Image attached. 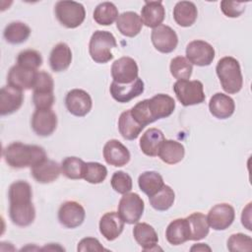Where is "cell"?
<instances>
[{
    "mask_svg": "<svg viewBox=\"0 0 252 252\" xmlns=\"http://www.w3.org/2000/svg\"><path fill=\"white\" fill-rule=\"evenodd\" d=\"M209 109L211 114L216 118L226 119L234 113L235 103L229 95L217 93L209 101Z\"/></svg>",
    "mask_w": 252,
    "mask_h": 252,
    "instance_id": "cell-23",
    "label": "cell"
},
{
    "mask_svg": "<svg viewBox=\"0 0 252 252\" xmlns=\"http://www.w3.org/2000/svg\"><path fill=\"white\" fill-rule=\"evenodd\" d=\"M9 216L18 226H29L35 219V209L32 203V186L25 180L13 182L9 188Z\"/></svg>",
    "mask_w": 252,
    "mask_h": 252,
    "instance_id": "cell-1",
    "label": "cell"
},
{
    "mask_svg": "<svg viewBox=\"0 0 252 252\" xmlns=\"http://www.w3.org/2000/svg\"><path fill=\"white\" fill-rule=\"evenodd\" d=\"M86 218L84 207L76 201L64 202L58 211L59 222L67 228H76L80 226Z\"/></svg>",
    "mask_w": 252,
    "mask_h": 252,
    "instance_id": "cell-11",
    "label": "cell"
},
{
    "mask_svg": "<svg viewBox=\"0 0 252 252\" xmlns=\"http://www.w3.org/2000/svg\"><path fill=\"white\" fill-rule=\"evenodd\" d=\"M77 250L80 252H88V251H108L105 249L100 242L94 237H85L79 243Z\"/></svg>",
    "mask_w": 252,
    "mask_h": 252,
    "instance_id": "cell-47",
    "label": "cell"
},
{
    "mask_svg": "<svg viewBox=\"0 0 252 252\" xmlns=\"http://www.w3.org/2000/svg\"><path fill=\"white\" fill-rule=\"evenodd\" d=\"M186 219L190 227V240L198 241L209 234L210 225L207 220V216L200 212H196L188 216Z\"/></svg>",
    "mask_w": 252,
    "mask_h": 252,
    "instance_id": "cell-32",
    "label": "cell"
},
{
    "mask_svg": "<svg viewBox=\"0 0 252 252\" xmlns=\"http://www.w3.org/2000/svg\"><path fill=\"white\" fill-rule=\"evenodd\" d=\"M148 108L153 121L166 118L175 109V100L168 94H158L148 99Z\"/></svg>",
    "mask_w": 252,
    "mask_h": 252,
    "instance_id": "cell-17",
    "label": "cell"
},
{
    "mask_svg": "<svg viewBox=\"0 0 252 252\" xmlns=\"http://www.w3.org/2000/svg\"><path fill=\"white\" fill-rule=\"evenodd\" d=\"M54 82L50 74L44 71L37 72L35 83L33 86V92L36 93H53Z\"/></svg>",
    "mask_w": 252,
    "mask_h": 252,
    "instance_id": "cell-44",
    "label": "cell"
},
{
    "mask_svg": "<svg viewBox=\"0 0 252 252\" xmlns=\"http://www.w3.org/2000/svg\"><path fill=\"white\" fill-rule=\"evenodd\" d=\"M222 90L230 94L238 93L243 86V77L239 62L231 57L225 56L219 60L216 67Z\"/></svg>",
    "mask_w": 252,
    "mask_h": 252,
    "instance_id": "cell-3",
    "label": "cell"
},
{
    "mask_svg": "<svg viewBox=\"0 0 252 252\" xmlns=\"http://www.w3.org/2000/svg\"><path fill=\"white\" fill-rule=\"evenodd\" d=\"M241 222L248 230H251V203H249L242 211Z\"/></svg>",
    "mask_w": 252,
    "mask_h": 252,
    "instance_id": "cell-48",
    "label": "cell"
},
{
    "mask_svg": "<svg viewBox=\"0 0 252 252\" xmlns=\"http://www.w3.org/2000/svg\"><path fill=\"white\" fill-rule=\"evenodd\" d=\"M86 162L77 157H67L61 161V173L69 179L84 178Z\"/></svg>",
    "mask_w": 252,
    "mask_h": 252,
    "instance_id": "cell-37",
    "label": "cell"
},
{
    "mask_svg": "<svg viewBox=\"0 0 252 252\" xmlns=\"http://www.w3.org/2000/svg\"><path fill=\"white\" fill-rule=\"evenodd\" d=\"M144 209V201L137 193L123 194L118 204V214L128 224L137 223L143 216Z\"/></svg>",
    "mask_w": 252,
    "mask_h": 252,
    "instance_id": "cell-7",
    "label": "cell"
},
{
    "mask_svg": "<svg viewBox=\"0 0 252 252\" xmlns=\"http://www.w3.org/2000/svg\"><path fill=\"white\" fill-rule=\"evenodd\" d=\"M170 73L171 75L178 80H188L193 71L192 64L184 56H176L170 61Z\"/></svg>",
    "mask_w": 252,
    "mask_h": 252,
    "instance_id": "cell-38",
    "label": "cell"
},
{
    "mask_svg": "<svg viewBox=\"0 0 252 252\" xmlns=\"http://www.w3.org/2000/svg\"><path fill=\"white\" fill-rule=\"evenodd\" d=\"M145 127L139 124L132 116L130 109L123 111L118 119V130L125 140H135Z\"/></svg>",
    "mask_w": 252,
    "mask_h": 252,
    "instance_id": "cell-31",
    "label": "cell"
},
{
    "mask_svg": "<svg viewBox=\"0 0 252 252\" xmlns=\"http://www.w3.org/2000/svg\"><path fill=\"white\" fill-rule=\"evenodd\" d=\"M191 251H211V247L208 246L207 244L205 243H198V244H195L193 245L191 248H190Z\"/></svg>",
    "mask_w": 252,
    "mask_h": 252,
    "instance_id": "cell-49",
    "label": "cell"
},
{
    "mask_svg": "<svg viewBox=\"0 0 252 252\" xmlns=\"http://www.w3.org/2000/svg\"><path fill=\"white\" fill-rule=\"evenodd\" d=\"M164 139V135L159 129L150 128L140 139V149L146 156L157 157Z\"/></svg>",
    "mask_w": 252,
    "mask_h": 252,
    "instance_id": "cell-29",
    "label": "cell"
},
{
    "mask_svg": "<svg viewBox=\"0 0 252 252\" xmlns=\"http://www.w3.org/2000/svg\"><path fill=\"white\" fill-rule=\"evenodd\" d=\"M17 64L24 68L36 71L42 65V57L34 49H26L18 54Z\"/></svg>",
    "mask_w": 252,
    "mask_h": 252,
    "instance_id": "cell-40",
    "label": "cell"
},
{
    "mask_svg": "<svg viewBox=\"0 0 252 252\" xmlns=\"http://www.w3.org/2000/svg\"><path fill=\"white\" fill-rule=\"evenodd\" d=\"M23 91L10 85L3 87L0 91V114L2 116L12 114L19 110L24 101Z\"/></svg>",
    "mask_w": 252,
    "mask_h": 252,
    "instance_id": "cell-19",
    "label": "cell"
},
{
    "mask_svg": "<svg viewBox=\"0 0 252 252\" xmlns=\"http://www.w3.org/2000/svg\"><path fill=\"white\" fill-rule=\"evenodd\" d=\"M3 158L12 168H32L46 158V153L40 146L14 142L4 148Z\"/></svg>",
    "mask_w": 252,
    "mask_h": 252,
    "instance_id": "cell-2",
    "label": "cell"
},
{
    "mask_svg": "<svg viewBox=\"0 0 252 252\" xmlns=\"http://www.w3.org/2000/svg\"><path fill=\"white\" fill-rule=\"evenodd\" d=\"M107 176V168L95 161H90L86 162L85 167V173H84V179L92 184H98L105 180Z\"/></svg>",
    "mask_w": 252,
    "mask_h": 252,
    "instance_id": "cell-39",
    "label": "cell"
},
{
    "mask_svg": "<svg viewBox=\"0 0 252 252\" xmlns=\"http://www.w3.org/2000/svg\"><path fill=\"white\" fill-rule=\"evenodd\" d=\"M72 61V51L65 42L57 43L49 55V65L52 71L62 72L69 68Z\"/></svg>",
    "mask_w": 252,
    "mask_h": 252,
    "instance_id": "cell-27",
    "label": "cell"
},
{
    "mask_svg": "<svg viewBox=\"0 0 252 252\" xmlns=\"http://www.w3.org/2000/svg\"><path fill=\"white\" fill-rule=\"evenodd\" d=\"M130 111L133 118L144 127L154 122L148 108V99L139 101L130 109Z\"/></svg>",
    "mask_w": 252,
    "mask_h": 252,
    "instance_id": "cell-43",
    "label": "cell"
},
{
    "mask_svg": "<svg viewBox=\"0 0 252 252\" xmlns=\"http://www.w3.org/2000/svg\"><path fill=\"white\" fill-rule=\"evenodd\" d=\"M140 189L149 197L159 191L164 185L162 176L157 171H145L138 178Z\"/></svg>",
    "mask_w": 252,
    "mask_h": 252,
    "instance_id": "cell-34",
    "label": "cell"
},
{
    "mask_svg": "<svg viewBox=\"0 0 252 252\" xmlns=\"http://www.w3.org/2000/svg\"><path fill=\"white\" fill-rule=\"evenodd\" d=\"M110 184L112 189L119 194H126L130 192L133 186L131 176L122 170H118L113 173Z\"/></svg>",
    "mask_w": 252,
    "mask_h": 252,
    "instance_id": "cell-42",
    "label": "cell"
},
{
    "mask_svg": "<svg viewBox=\"0 0 252 252\" xmlns=\"http://www.w3.org/2000/svg\"><path fill=\"white\" fill-rule=\"evenodd\" d=\"M55 100L53 93H36L32 94V101L36 109H50Z\"/></svg>",
    "mask_w": 252,
    "mask_h": 252,
    "instance_id": "cell-46",
    "label": "cell"
},
{
    "mask_svg": "<svg viewBox=\"0 0 252 252\" xmlns=\"http://www.w3.org/2000/svg\"><path fill=\"white\" fill-rule=\"evenodd\" d=\"M165 17V10L161 1H146L141 10V21L148 28L161 25Z\"/></svg>",
    "mask_w": 252,
    "mask_h": 252,
    "instance_id": "cell-24",
    "label": "cell"
},
{
    "mask_svg": "<svg viewBox=\"0 0 252 252\" xmlns=\"http://www.w3.org/2000/svg\"><path fill=\"white\" fill-rule=\"evenodd\" d=\"M118 9L112 2H102L94 11L93 17L96 24L100 26L112 25L118 18Z\"/></svg>",
    "mask_w": 252,
    "mask_h": 252,
    "instance_id": "cell-35",
    "label": "cell"
},
{
    "mask_svg": "<svg viewBox=\"0 0 252 252\" xmlns=\"http://www.w3.org/2000/svg\"><path fill=\"white\" fill-rule=\"evenodd\" d=\"M185 155L184 146L175 140H166L162 142L158 151L159 158L167 164L180 162Z\"/></svg>",
    "mask_w": 252,
    "mask_h": 252,
    "instance_id": "cell-30",
    "label": "cell"
},
{
    "mask_svg": "<svg viewBox=\"0 0 252 252\" xmlns=\"http://www.w3.org/2000/svg\"><path fill=\"white\" fill-rule=\"evenodd\" d=\"M133 235L144 251L158 249V237L155 228L146 222H137L133 228Z\"/></svg>",
    "mask_w": 252,
    "mask_h": 252,
    "instance_id": "cell-22",
    "label": "cell"
},
{
    "mask_svg": "<svg viewBox=\"0 0 252 252\" xmlns=\"http://www.w3.org/2000/svg\"><path fill=\"white\" fill-rule=\"evenodd\" d=\"M61 173V165L55 160L45 158L36 165L31 168V174L33 179L42 184H47L55 181Z\"/></svg>",
    "mask_w": 252,
    "mask_h": 252,
    "instance_id": "cell-20",
    "label": "cell"
},
{
    "mask_svg": "<svg viewBox=\"0 0 252 252\" xmlns=\"http://www.w3.org/2000/svg\"><path fill=\"white\" fill-rule=\"evenodd\" d=\"M186 58L191 64L197 66H209L215 58V49L207 41L196 39L186 46Z\"/></svg>",
    "mask_w": 252,
    "mask_h": 252,
    "instance_id": "cell-8",
    "label": "cell"
},
{
    "mask_svg": "<svg viewBox=\"0 0 252 252\" xmlns=\"http://www.w3.org/2000/svg\"><path fill=\"white\" fill-rule=\"evenodd\" d=\"M116 27L121 34L128 37H134L140 33L143 23L136 12L128 11L118 16L116 20Z\"/></svg>",
    "mask_w": 252,
    "mask_h": 252,
    "instance_id": "cell-26",
    "label": "cell"
},
{
    "mask_svg": "<svg viewBox=\"0 0 252 252\" xmlns=\"http://www.w3.org/2000/svg\"><path fill=\"white\" fill-rule=\"evenodd\" d=\"M65 104L71 114L78 117H83L91 111L93 101L91 95L86 91L81 89H73L67 93Z\"/></svg>",
    "mask_w": 252,
    "mask_h": 252,
    "instance_id": "cell-12",
    "label": "cell"
},
{
    "mask_svg": "<svg viewBox=\"0 0 252 252\" xmlns=\"http://www.w3.org/2000/svg\"><path fill=\"white\" fill-rule=\"evenodd\" d=\"M175 193L168 185H163L162 188L153 196L149 197L151 206L157 211H167L174 203Z\"/></svg>",
    "mask_w": 252,
    "mask_h": 252,
    "instance_id": "cell-36",
    "label": "cell"
},
{
    "mask_svg": "<svg viewBox=\"0 0 252 252\" xmlns=\"http://www.w3.org/2000/svg\"><path fill=\"white\" fill-rule=\"evenodd\" d=\"M235 219V211L233 207L227 203L215 205L208 213L207 220L215 230H224L228 228Z\"/></svg>",
    "mask_w": 252,
    "mask_h": 252,
    "instance_id": "cell-10",
    "label": "cell"
},
{
    "mask_svg": "<svg viewBox=\"0 0 252 252\" xmlns=\"http://www.w3.org/2000/svg\"><path fill=\"white\" fill-rule=\"evenodd\" d=\"M227 249L230 252H244L252 250V238L244 233H234L227 239Z\"/></svg>",
    "mask_w": 252,
    "mask_h": 252,
    "instance_id": "cell-41",
    "label": "cell"
},
{
    "mask_svg": "<svg viewBox=\"0 0 252 252\" xmlns=\"http://www.w3.org/2000/svg\"><path fill=\"white\" fill-rule=\"evenodd\" d=\"M124 220L118 213L108 212L105 213L99 220V231L102 236L108 240H115L123 231Z\"/></svg>",
    "mask_w": 252,
    "mask_h": 252,
    "instance_id": "cell-21",
    "label": "cell"
},
{
    "mask_svg": "<svg viewBox=\"0 0 252 252\" xmlns=\"http://www.w3.org/2000/svg\"><path fill=\"white\" fill-rule=\"evenodd\" d=\"M245 5L244 2L223 0L220 2V10L228 18H237L244 13Z\"/></svg>",
    "mask_w": 252,
    "mask_h": 252,
    "instance_id": "cell-45",
    "label": "cell"
},
{
    "mask_svg": "<svg viewBox=\"0 0 252 252\" xmlns=\"http://www.w3.org/2000/svg\"><path fill=\"white\" fill-rule=\"evenodd\" d=\"M31 125L33 132L41 137L50 136L57 127V116L50 109H35Z\"/></svg>",
    "mask_w": 252,
    "mask_h": 252,
    "instance_id": "cell-14",
    "label": "cell"
},
{
    "mask_svg": "<svg viewBox=\"0 0 252 252\" xmlns=\"http://www.w3.org/2000/svg\"><path fill=\"white\" fill-rule=\"evenodd\" d=\"M144 90L145 85L140 78H137L133 83L126 85H121L113 81L109 87L111 96L120 103L129 102L133 98L142 94Z\"/></svg>",
    "mask_w": 252,
    "mask_h": 252,
    "instance_id": "cell-15",
    "label": "cell"
},
{
    "mask_svg": "<svg viewBox=\"0 0 252 252\" xmlns=\"http://www.w3.org/2000/svg\"><path fill=\"white\" fill-rule=\"evenodd\" d=\"M103 158L108 164L119 167L127 164L131 156L129 150L121 142L112 139L107 141L103 147Z\"/></svg>",
    "mask_w": 252,
    "mask_h": 252,
    "instance_id": "cell-18",
    "label": "cell"
},
{
    "mask_svg": "<svg viewBox=\"0 0 252 252\" xmlns=\"http://www.w3.org/2000/svg\"><path fill=\"white\" fill-rule=\"evenodd\" d=\"M139 68L137 62L128 56L120 57L111 66V76L114 82L126 85L133 83L138 78Z\"/></svg>",
    "mask_w": 252,
    "mask_h": 252,
    "instance_id": "cell-9",
    "label": "cell"
},
{
    "mask_svg": "<svg viewBox=\"0 0 252 252\" xmlns=\"http://www.w3.org/2000/svg\"><path fill=\"white\" fill-rule=\"evenodd\" d=\"M31 34L30 27L23 22H12L4 30L3 35L7 42L11 44H20L25 42Z\"/></svg>",
    "mask_w": 252,
    "mask_h": 252,
    "instance_id": "cell-33",
    "label": "cell"
},
{
    "mask_svg": "<svg viewBox=\"0 0 252 252\" xmlns=\"http://www.w3.org/2000/svg\"><path fill=\"white\" fill-rule=\"evenodd\" d=\"M117 46L114 35L107 31H95L90 39L89 52L95 63L104 64L113 58L111 49Z\"/></svg>",
    "mask_w": 252,
    "mask_h": 252,
    "instance_id": "cell-4",
    "label": "cell"
},
{
    "mask_svg": "<svg viewBox=\"0 0 252 252\" xmlns=\"http://www.w3.org/2000/svg\"><path fill=\"white\" fill-rule=\"evenodd\" d=\"M190 227L187 219H176L166 227V240L172 245H180L190 240Z\"/></svg>",
    "mask_w": 252,
    "mask_h": 252,
    "instance_id": "cell-25",
    "label": "cell"
},
{
    "mask_svg": "<svg viewBox=\"0 0 252 252\" xmlns=\"http://www.w3.org/2000/svg\"><path fill=\"white\" fill-rule=\"evenodd\" d=\"M198 10L191 1H179L173 8V19L180 27H191L197 20Z\"/></svg>",
    "mask_w": 252,
    "mask_h": 252,
    "instance_id": "cell-28",
    "label": "cell"
},
{
    "mask_svg": "<svg viewBox=\"0 0 252 252\" xmlns=\"http://www.w3.org/2000/svg\"><path fill=\"white\" fill-rule=\"evenodd\" d=\"M173 91L183 106L200 104L205 101L204 86L198 80H178L173 85Z\"/></svg>",
    "mask_w": 252,
    "mask_h": 252,
    "instance_id": "cell-6",
    "label": "cell"
},
{
    "mask_svg": "<svg viewBox=\"0 0 252 252\" xmlns=\"http://www.w3.org/2000/svg\"><path fill=\"white\" fill-rule=\"evenodd\" d=\"M151 39L155 48L161 53L172 52L178 44L176 32L166 25L154 28L151 33Z\"/></svg>",
    "mask_w": 252,
    "mask_h": 252,
    "instance_id": "cell-13",
    "label": "cell"
},
{
    "mask_svg": "<svg viewBox=\"0 0 252 252\" xmlns=\"http://www.w3.org/2000/svg\"><path fill=\"white\" fill-rule=\"evenodd\" d=\"M37 71L24 68L18 64L11 67L7 76L8 85L19 89L21 91H27L33 89Z\"/></svg>",
    "mask_w": 252,
    "mask_h": 252,
    "instance_id": "cell-16",
    "label": "cell"
},
{
    "mask_svg": "<svg viewBox=\"0 0 252 252\" xmlns=\"http://www.w3.org/2000/svg\"><path fill=\"white\" fill-rule=\"evenodd\" d=\"M54 12L59 23L67 29L78 28L86 18L84 6L76 1H58L55 4Z\"/></svg>",
    "mask_w": 252,
    "mask_h": 252,
    "instance_id": "cell-5",
    "label": "cell"
}]
</instances>
